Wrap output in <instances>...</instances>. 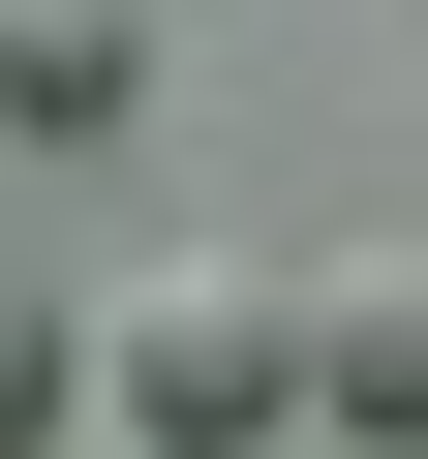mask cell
I'll return each mask as SVG.
<instances>
[{
  "label": "cell",
  "mask_w": 428,
  "mask_h": 459,
  "mask_svg": "<svg viewBox=\"0 0 428 459\" xmlns=\"http://www.w3.org/2000/svg\"><path fill=\"white\" fill-rule=\"evenodd\" d=\"M92 398H123L153 459H245V429L306 398V276H214V246L123 276V307H92Z\"/></svg>",
  "instance_id": "1"
},
{
  "label": "cell",
  "mask_w": 428,
  "mask_h": 459,
  "mask_svg": "<svg viewBox=\"0 0 428 459\" xmlns=\"http://www.w3.org/2000/svg\"><path fill=\"white\" fill-rule=\"evenodd\" d=\"M306 398L428 459V246H337V276H306Z\"/></svg>",
  "instance_id": "2"
},
{
  "label": "cell",
  "mask_w": 428,
  "mask_h": 459,
  "mask_svg": "<svg viewBox=\"0 0 428 459\" xmlns=\"http://www.w3.org/2000/svg\"><path fill=\"white\" fill-rule=\"evenodd\" d=\"M0 123H31V153H123L153 123V31H123V0H0Z\"/></svg>",
  "instance_id": "3"
},
{
  "label": "cell",
  "mask_w": 428,
  "mask_h": 459,
  "mask_svg": "<svg viewBox=\"0 0 428 459\" xmlns=\"http://www.w3.org/2000/svg\"><path fill=\"white\" fill-rule=\"evenodd\" d=\"M62 398H92V307H31V276H0V459H31Z\"/></svg>",
  "instance_id": "4"
}]
</instances>
